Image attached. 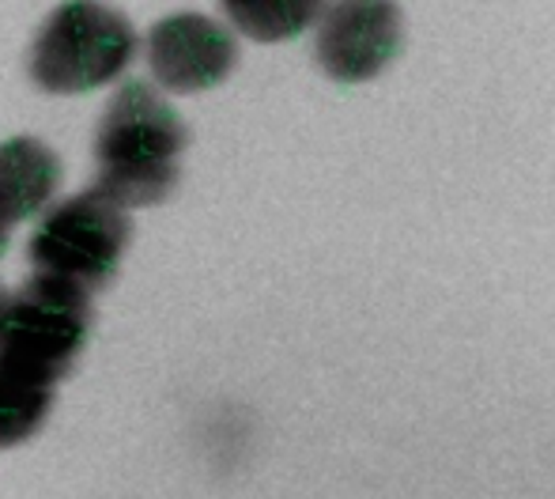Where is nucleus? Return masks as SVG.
I'll use <instances>...</instances> for the list:
<instances>
[{"label":"nucleus","instance_id":"obj_7","mask_svg":"<svg viewBox=\"0 0 555 499\" xmlns=\"http://www.w3.org/2000/svg\"><path fill=\"white\" fill-rule=\"evenodd\" d=\"M61 182V163L50 144L35 137L0 140V220L8 228L46 213Z\"/></svg>","mask_w":555,"mask_h":499},{"label":"nucleus","instance_id":"obj_8","mask_svg":"<svg viewBox=\"0 0 555 499\" xmlns=\"http://www.w3.org/2000/svg\"><path fill=\"white\" fill-rule=\"evenodd\" d=\"M325 0H223L231 23L254 42H287L318 20Z\"/></svg>","mask_w":555,"mask_h":499},{"label":"nucleus","instance_id":"obj_1","mask_svg":"<svg viewBox=\"0 0 555 499\" xmlns=\"http://www.w3.org/2000/svg\"><path fill=\"white\" fill-rule=\"evenodd\" d=\"M185 121L144 80H125L106 103L95 132V182L117 208H152L178 185Z\"/></svg>","mask_w":555,"mask_h":499},{"label":"nucleus","instance_id":"obj_2","mask_svg":"<svg viewBox=\"0 0 555 499\" xmlns=\"http://www.w3.org/2000/svg\"><path fill=\"white\" fill-rule=\"evenodd\" d=\"M91 333V295L35 272L0 299V368L57 389Z\"/></svg>","mask_w":555,"mask_h":499},{"label":"nucleus","instance_id":"obj_4","mask_svg":"<svg viewBox=\"0 0 555 499\" xmlns=\"http://www.w3.org/2000/svg\"><path fill=\"white\" fill-rule=\"evenodd\" d=\"M129 213L88 185L76 197L53 205L38 220L27 243V257L35 272L65 280V284L91 295L114 280L117 265L129 250Z\"/></svg>","mask_w":555,"mask_h":499},{"label":"nucleus","instance_id":"obj_6","mask_svg":"<svg viewBox=\"0 0 555 499\" xmlns=\"http://www.w3.org/2000/svg\"><path fill=\"white\" fill-rule=\"evenodd\" d=\"M147 61L163 88L190 95L216 88L231 76L238 61V38L212 15L178 12L147 30Z\"/></svg>","mask_w":555,"mask_h":499},{"label":"nucleus","instance_id":"obj_10","mask_svg":"<svg viewBox=\"0 0 555 499\" xmlns=\"http://www.w3.org/2000/svg\"><path fill=\"white\" fill-rule=\"evenodd\" d=\"M8 239H12V228H8V223L0 220V254L8 250Z\"/></svg>","mask_w":555,"mask_h":499},{"label":"nucleus","instance_id":"obj_3","mask_svg":"<svg viewBox=\"0 0 555 499\" xmlns=\"http://www.w3.org/2000/svg\"><path fill=\"white\" fill-rule=\"evenodd\" d=\"M137 53V30L99 0H65L38 27L27 73L50 95H80L117 80Z\"/></svg>","mask_w":555,"mask_h":499},{"label":"nucleus","instance_id":"obj_11","mask_svg":"<svg viewBox=\"0 0 555 499\" xmlns=\"http://www.w3.org/2000/svg\"><path fill=\"white\" fill-rule=\"evenodd\" d=\"M0 299H4V292H0Z\"/></svg>","mask_w":555,"mask_h":499},{"label":"nucleus","instance_id":"obj_9","mask_svg":"<svg viewBox=\"0 0 555 499\" xmlns=\"http://www.w3.org/2000/svg\"><path fill=\"white\" fill-rule=\"evenodd\" d=\"M53 409V389L0 368V450H12L42 432Z\"/></svg>","mask_w":555,"mask_h":499},{"label":"nucleus","instance_id":"obj_5","mask_svg":"<svg viewBox=\"0 0 555 499\" xmlns=\"http://www.w3.org/2000/svg\"><path fill=\"white\" fill-rule=\"evenodd\" d=\"M314 57L336 84H366L404 50V12L397 0H330L318 12Z\"/></svg>","mask_w":555,"mask_h":499}]
</instances>
